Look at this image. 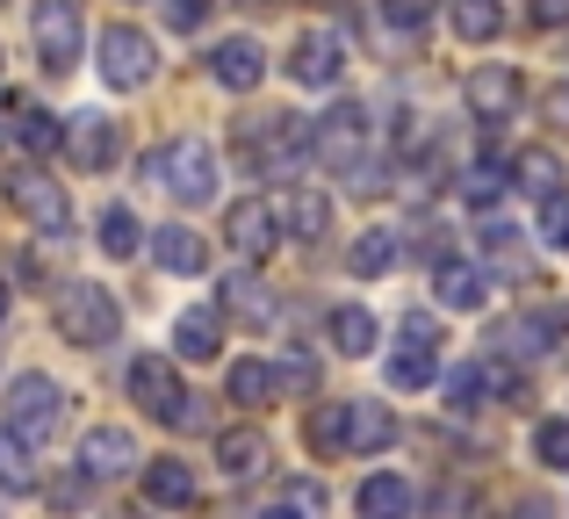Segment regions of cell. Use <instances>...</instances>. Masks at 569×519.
<instances>
[{
  "label": "cell",
  "instance_id": "1",
  "mask_svg": "<svg viewBox=\"0 0 569 519\" xmlns=\"http://www.w3.org/2000/svg\"><path fill=\"white\" fill-rule=\"evenodd\" d=\"M397 440V419H389V405H318L310 411V448L318 455H376Z\"/></svg>",
  "mask_w": 569,
  "mask_h": 519
},
{
  "label": "cell",
  "instance_id": "2",
  "mask_svg": "<svg viewBox=\"0 0 569 519\" xmlns=\"http://www.w3.org/2000/svg\"><path fill=\"white\" fill-rule=\"evenodd\" d=\"M144 173H152V181L167 188L181 210H202V202H217V152H209L202 138H173V144H159V152L144 159Z\"/></svg>",
  "mask_w": 569,
  "mask_h": 519
},
{
  "label": "cell",
  "instance_id": "3",
  "mask_svg": "<svg viewBox=\"0 0 569 519\" xmlns=\"http://www.w3.org/2000/svg\"><path fill=\"white\" fill-rule=\"evenodd\" d=\"M130 397L144 405V419H159V426H202V405L181 390V368L167 361V353H138L130 361Z\"/></svg>",
  "mask_w": 569,
  "mask_h": 519
},
{
  "label": "cell",
  "instance_id": "4",
  "mask_svg": "<svg viewBox=\"0 0 569 519\" xmlns=\"http://www.w3.org/2000/svg\"><path fill=\"white\" fill-rule=\"evenodd\" d=\"M58 332H66V347H109L123 332V303L101 281H66L58 289Z\"/></svg>",
  "mask_w": 569,
  "mask_h": 519
},
{
  "label": "cell",
  "instance_id": "5",
  "mask_svg": "<svg viewBox=\"0 0 569 519\" xmlns=\"http://www.w3.org/2000/svg\"><path fill=\"white\" fill-rule=\"evenodd\" d=\"M58 411H66V390H58L51 376H37V368H29V376L8 382V433L22 440L29 455H37L43 440L58 433Z\"/></svg>",
  "mask_w": 569,
  "mask_h": 519
},
{
  "label": "cell",
  "instance_id": "6",
  "mask_svg": "<svg viewBox=\"0 0 569 519\" xmlns=\"http://www.w3.org/2000/svg\"><path fill=\"white\" fill-rule=\"evenodd\" d=\"M29 43H37L43 72H72L80 66V43H87L80 0H37V8H29Z\"/></svg>",
  "mask_w": 569,
  "mask_h": 519
},
{
  "label": "cell",
  "instance_id": "7",
  "mask_svg": "<svg viewBox=\"0 0 569 519\" xmlns=\"http://www.w3.org/2000/svg\"><path fill=\"white\" fill-rule=\"evenodd\" d=\"M310 159L332 173H353L368 159V109L361 101H339V109L318 116V130H310Z\"/></svg>",
  "mask_w": 569,
  "mask_h": 519
},
{
  "label": "cell",
  "instance_id": "8",
  "mask_svg": "<svg viewBox=\"0 0 569 519\" xmlns=\"http://www.w3.org/2000/svg\"><path fill=\"white\" fill-rule=\"evenodd\" d=\"M152 72H159V43L144 37V29H130V22L101 29V80H109V87L138 94V87L152 80Z\"/></svg>",
  "mask_w": 569,
  "mask_h": 519
},
{
  "label": "cell",
  "instance_id": "9",
  "mask_svg": "<svg viewBox=\"0 0 569 519\" xmlns=\"http://www.w3.org/2000/svg\"><path fill=\"white\" fill-rule=\"evenodd\" d=\"M8 202L43 231V239H72V196H66V181H51V173H14Z\"/></svg>",
  "mask_w": 569,
  "mask_h": 519
},
{
  "label": "cell",
  "instance_id": "10",
  "mask_svg": "<svg viewBox=\"0 0 569 519\" xmlns=\"http://www.w3.org/2000/svg\"><path fill=\"white\" fill-rule=\"evenodd\" d=\"M389 390H426L440 382V347H432V318H403V347L389 353Z\"/></svg>",
  "mask_w": 569,
  "mask_h": 519
},
{
  "label": "cell",
  "instance_id": "11",
  "mask_svg": "<svg viewBox=\"0 0 569 519\" xmlns=\"http://www.w3.org/2000/svg\"><path fill=\"white\" fill-rule=\"evenodd\" d=\"M303 152H310V130H296V116H267V123L246 138V159L260 173H274V181H281V173H296V159H303Z\"/></svg>",
  "mask_w": 569,
  "mask_h": 519
},
{
  "label": "cell",
  "instance_id": "12",
  "mask_svg": "<svg viewBox=\"0 0 569 519\" xmlns=\"http://www.w3.org/2000/svg\"><path fill=\"white\" fill-rule=\"evenodd\" d=\"M223 239H231L238 260H267V253L281 246V210H274L267 196H246V202L231 210V224H223Z\"/></svg>",
  "mask_w": 569,
  "mask_h": 519
},
{
  "label": "cell",
  "instance_id": "13",
  "mask_svg": "<svg viewBox=\"0 0 569 519\" xmlns=\"http://www.w3.org/2000/svg\"><path fill=\"white\" fill-rule=\"evenodd\" d=\"M562 332H569V303H541V310H527V318L498 325L490 347H505V353H556Z\"/></svg>",
  "mask_w": 569,
  "mask_h": 519
},
{
  "label": "cell",
  "instance_id": "14",
  "mask_svg": "<svg viewBox=\"0 0 569 519\" xmlns=\"http://www.w3.org/2000/svg\"><path fill=\"white\" fill-rule=\"evenodd\" d=\"M123 469H138V440H130L123 426H94V433L80 440V477L87 483H116Z\"/></svg>",
  "mask_w": 569,
  "mask_h": 519
},
{
  "label": "cell",
  "instance_id": "15",
  "mask_svg": "<svg viewBox=\"0 0 569 519\" xmlns=\"http://www.w3.org/2000/svg\"><path fill=\"white\" fill-rule=\"evenodd\" d=\"M339 72H347V51H339L332 29H310V37H296V51H289V80H296V87H332Z\"/></svg>",
  "mask_w": 569,
  "mask_h": 519
},
{
  "label": "cell",
  "instance_id": "16",
  "mask_svg": "<svg viewBox=\"0 0 569 519\" xmlns=\"http://www.w3.org/2000/svg\"><path fill=\"white\" fill-rule=\"evenodd\" d=\"M267 455H274V448H267L260 426H223V433H217V469L231 483H260L267 477Z\"/></svg>",
  "mask_w": 569,
  "mask_h": 519
},
{
  "label": "cell",
  "instance_id": "17",
  "mask_svg": "<svg viewBox=\"0 0 569 519\" xmlns=\"http://www.w3.org/2000/svg\"><path fill=\"white\" fill-rule=\"evenodd\" d=\"M461 94H469V116H483V123H505V116L519 109V72H512V66H476Z\"/></svg>",
  "mask_w": 569,
  "mask_h": 519
},
{
  "label": "cell",
  "instance_id": "18",
  "mask_svg": "<svg viewBox=\"0 0 569 519\" xmlns=\"http://www.w3.org/2000/svg\"><path fill=\"white\" fill-rule=\"evenodd\" d=\"M209 72H217V87H231V94H252V87L267 80V51L252 37H231L209 51Z\"/></svg>",
  "mask_w": 569,
  "mask_h": 519
},
{
  "label": "cell",
  "instance_id": "19",
  "mask_svg": "<svg viewBox=\"0 0 569 519\" xmlns=\"http://www.w3.org/2000/svg\"><path fill=\"white\" fill-rule=\"evenodd\" d=\"M223 310H231L238 325H252V332H267V325L281 318V296L267 289L260 275H231V281H223Z\"/></svg>",
  "mask_w": 569,
  "mask_h": 519
},
{
  "label": "cell",
  "instance_id": "20",
  "mask_svg": "<svg viewBox=\"0 0 569 519\" xmlns=\"http://www.w3.org/2000/svg\"><path fill=\"white\" fill-rule=\"evenodd\" d=\"M144 498H152L159 512H188L194 506V469L181 455H159V462H144Z\"/></svg>",
  "mask_w": 569,
  "mask_h": 519
},
{
  "label": "cell",
  "instance_id": "21",
  "mask_svg": "<svg viewBox=\"0 0 569 519\" xmlns=\"http://www.w3.org/2000/svg\"><path fill=\"white\" fill-rule=\"evenodd\" d=\"M66 144H72V159H80L87 173L116 167V152H123V138H116V123H109V116H72Z\"/></svg>",
  "mask_w": 569,
  "mask_h": 519
},
{
  "label": "cell",
  "instance_id": "22",
  "mask_svg": "<svg viewBox=\"0 0 569 519\" xmlns=\"http://www.w3.org/2000/svg\"><path fill=\"white\" fill-rule=\"evenodd\" d=\"M432 289H440V310H483V296H490V275H483L476 260H440Z\"/></svg>",
  "mask_w": 569,
  "mask_h": 519
},
{
  "label": "cell",
  "instance_id": "23",
  "mask_svg": "<svg viewBox=\"0 0 569 519\" xmlns=\"http://www.w3.org/2000/svg\"><path fill=\"white\" fill-rule=\"evenodd\" d=\"M173 347H181V361H209V353L223 347V318L209 303L181 310V318H173Z\"/></svg>",
  "mask_w": 569,
  "mask_h": 519
},
{
  "label": "cell",
  "instance_id": "24",
  "mask_svg": "<svg viewBox=\"0 0 569 519\" xmlns=\"http://www.w3.org/2000/svg\"><path fill=\"white\" fill-rule=\"evenodd\" d=\"M223 397H231V405H274L281 397V368H267V361H238L231 376H223Z\"/></svg>",
  "mask_w": 569,
  "mask_h": 519
},
{
  "label": "cell",
  "instance_id": "25",
  "mask_svg": "<svg viewBox=\"0 0 569 519\" xmlns=\"http://www.w3.org/2000/svg\"><path fill=\"white\" fill-rule=\"evenodd\" d=\"M144 246H152V260L167 267V275H202V260H209V253H202V239H194L188 224H167V231H152Z\"/></svg>",
  "mask_w": 569,
  "mask_h": 519
},
{
  "label": "cell",
  "instance_id": "26",
  "mask_svg": "<svg viewBox=\"0 0 569 519\" xmlns=\"http://www.w3.org/2000/svg\"><path fill=\"white\" fill-rule=\"evenodd\" d=\"M411 506H418V491L403 477H389V469L361 483V519H411Z\"/></svg>",
  "mask_w": 569,
  "mask_h": 519
},
{
  "label": "cell",
  "instance_id": "27",
  "mask_svg": "<svg viewBox=\"0 0 569 519\" xmlns=\"http://www.w3.org/2000/svg\"><path fill=\"white\" fill-rule=\"evenodd\" d=\"M281 224H289V231H296L303 246H318L325 231H332V202H325L318 188H296V196L281 202Z\"/></svg>",
  "mask_w": 569,
  "mask_h": 519
},
{
  "label": "cell",
  "instance_id": "28",
  "mask_svg": "<svg viewBox=\"0 0 569 519\" xmlns=\"http://www.w3.org/2000/svg\"><path fill=\"white\" fill-rule=\"evenodd\" d=\"M332 347L347 353V361L376 353V310H361V303H339V310H332Z\"/></svg>",
  "mask_w": 569,
  "mask_h": 519
},
{
  "label": "cell",
  "instance_id": "29",
  "mask_svg": "<svg viewBox=\"0 0 569 519\" xmlns=\"http://www.w3.org/2000/svg\"><path fill=\"white\" fill-rule=\"evenodd\" d=\"M447 14H455V37L461 43H490L505 29V8H498V0H447Z\"/></svg>",
  "mask_w": 569,
  "mask_h": 519
},
{
  "label": "cell",
  "instance_id": "30",
  "mask_svg": "<svg viewBox=\"0 0 569 519\" xmlns=\"http://www.w3.org/2000/svg\"><path fill=\"white\" fill-rule=\"evenodd\" d=\"M14 144H22V152H66V123H58L51 109H22L14 116Z\"/></svg>",
  "mask_w": 569,
  "mask_h": 519
},
{
  "label": "cell",
  "instance_id": "31",
  "mask_svg": "<svg viewBox=\"0 0 569 519\" xmlns=\"http://www.w3.org/2000/svg\"><path fill=\"white\" fill-rule=\"evenodd\" d=\"M389 267H397V231H361V239H353V275L361 281H376V275H389Z\"/></svg>",
  "mask_w": 569,
  "mask_h": 519
},
{
  "label": "cell",
  "instance_id": "32",
  "mask_svg": "<svg viewBox=\"0 0 569 519\" xmlns=\"http://www.w3.org/2000/svg\"><path fill=\"white\" fill-rule=\"evenodd\" d=\"M505 188H512V173H505L498 159H476V167L461 173V202H469V210H490V202H498Z\"/></svg>",
  "mask_w": 569,
  "mask_h": 519
},
{
  "label": "cell",
  "instance_id": "33",
  "mask_svg": "<svg viewBox=\"0 0 569 519\" xmlns=\"http://www.w3.org/2000/svg\"><path fill=\"white\" fill-rule=\"evenodd\" d=\"M144 246V224L138 217L123 210V202H109V210H101V253H116V260H130Z\"/></svg>",
  "mask_w": 569,
  "mask_h": 519
},
{
  "label": "cell",
  "instance_id": "34",
  "mask_svg": "<svg viewBox=\"0 0 569 519\" xmlns=\"http://www.w3.org/2000/svg\"><path fill=\"white\" fill-rule=\"evenodd\" d=\"M519 188H533V196H556L562 188V159L556 152H519V173H512Z\"/></svg>",
  "mask_w": 569,
  "mask_h": 519
},
{
  "label": "cell",
  "instance_id": "35",
  "mask_svg": "<svg viewBox=\"0 0 569 519\" xmlns=\"http://www.w3.org/2000/svg\"><path fill=\"white\" fill-rule=\"evenodd\" d=\"M440 390H447V405H455V411H476V405H483V368H447V376H440Z\"/></svg>",
  "mask_w": 569,
  "mask_h": 519
},
{
  "label": "cell",
  "instance_id": "36",
  "mask_svg": "<svg viewBox=\"0 0 569 519\" xmlns=\"http://www.w3.org/2000/svg\"><path fill=\"white\" fill-rule=\"evenodd\" d=\"M533 455H541V469H569V419L533 426Z\"/></svg>",
  "mask_w": 569,
  "mask_h": 519
},
{
  "label": "cell",
  "instance_id": "37",
  "mask_svg": "<svg viewBox=\"0 0 569 519\" xmlns=\"http://www.w3.org/2000/svg\"><path fill=\"white\" fill-rule=\"evenodd\" d=\"M541 239L569 253V188H556V196H541Z\"/></svg>",
  "mask_w": 569,
  "mask_h": 519
},
{
  "label": "cell",
  "instance_id": "38",
  "mask_svg": "<svg viewBox=\"0 0 569 519\" xmlns=\"http://www.w3.org/2000/svg\"><path fill=\"white\" fill-rule=\"evenodd\" d=\"M382 14H389L397 29H426V22H432V0H382Z\"/></svg>",
  "mask_w": 569,
  "mask_h": 519
},
{
  "label": "cell",
  "instance_id": "39",
  "mask_svg": "<svg viewBox=\"0 0 569 519\" xmlns=\"http://www.w3.org/2000/svg\"><path fill=\"white\" fill-rule=\"evenodd\" d=\"M209 8H217V0H167V22L188 37V29H202V22H209Z\"/></svg>",
  "mask_w": 569,
  "mask_h": 519
},
{
  "label": "cell",
  "instance_id": "40",
  "mask_svg": "<svg viewBox=\"0 0 569 519\" xmlns=\"http://www.w3.org/2000/svg\"><path fill=\"white\" fill-rule=\"evenodd\" d=\"M289 512H303V519H325V491H318V483H289Z\"/></svg>",
  "mask_w": 569,
  "mask_h": 519
},
{
  "label": "cell",
  "instance_id": "41",
  "mask_svg": "<svg viewBox=\"0 0 569 519\" xmlns=\"http://www.w3.org/2000/svg\"><path fill=\"white\" fill-rule=\"evenodd\" d=\"M281 390H318V361H303V353L281 361Z\"/></svg>",
  "mask_w": 569,
  "mask_h": 519
},
{
  "label": "cell",
  "instance_id": "42",
  "mask_svg": "<svg viewBox=\"0 0 569 519\" xmlns=\"http://www.w3.org/2000/svg\"><path fill=\"white\" fill-rule=\"evenodd\" d=\"M533 22H541V29H562L569 22V0H533Z\"/></svg>",
  "mask_w": 569,
  "mask_h": 519
},
{
  "label": "cell",
  "instance_id": "43",
  "mask_svg": "<svg viewBox=\"0 0 569 519\" xmlns=\"http://www.w3.org/2000/svg\"><path fill=\"white\" fill-rule=\"evenodd\" d=\"M548 116H556V123H569V87H556V94H548Z\"/></svg>",
  "mask_w": 569,
  "mask_h": 519
},
{
  "label": "cell",
  "instance_id": "44",
  "mask_svg": "<svg viewBox=\"0 0 569 519\" xmlns=\"http://www.w3.org/2000/svg\"><path fill=\"white\" fill-rule=\"evenodd\" d=\"M512 519H548V506H519V512H512Z\"/></svg>",
  "mask_w": 569,
  "mask_h": 519
},
{
  "label": "cell",
  "instance_id": "45",
  "mask_svg": "<svg viewBox=\"0 0 569 519\" xmlns=\"http://www.w3.org/2000/svg\"><path fill=\"white\" fill-rule=\"evenodd\" d=\"M0 325H8V281H0Z\"/></svg>",
  "mask_w": 569,
  "mask_h": 519
},
{
  "label": "cell",
  "instance_id": "46",
  "mask_svg": "<svg viewBox=\"0 0 569 519\" xmlns=\"http://www.w3.org/2000/svg\"><path fill=\"white\" fill-rule=\"evenodd\" d=\"M260 519H296V512H289V506H281V512H260Z\"/></svg>",
  "mask_w": 569,
  "mask_h": 519
}]
</instances>
